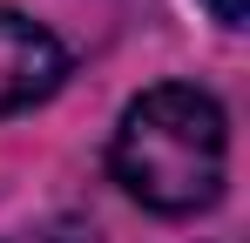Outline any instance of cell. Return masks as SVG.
Instances as JSON below:
<instances>
[{"label":"cell","instance_id":"obj_1","mask_svg":"<svg viewBox=\"0 0 250 243\" xmlns=\"http://www.w3.org/2000/svg\"><path fill=\"white\" fill-rule=\"evenodd\" d=\"M108 169L128 196L156 216H196L223 196L230 176V122L209 88L163 81L142 88L115 122Z\"/></svg>","mask_w":250,"mask_h":243},{"label":"cell","instance_id":"obj_2","mask_svg":"<svg viewBox=\"0 0 250 243\" xmlns=\"http://www.w3.org/2000/svg\"><path fill=\"white\" fill-rule=\"evenodd\" d=\"M68 81V47L41 20L0 7V115H21Z\"/></svg>","mask_w":250,"mask_h":243},{"label":"cell","instance_id":"obj_3","mask_svg":"<svg viewBox=\"0 0 250 243\" xmlns=\"http://www.w3.org/2000/svg\"><path fill=\"white\" fill-rule=\"evenodd\" d=\"M21 243H95V230H82V223H47V230H27Z\"/></svg>","mask_w":250,"mask_h":243},{"label":"cell","instance_id":"obj_4","mask_svg":"<svg viewBox=\"0 0 250 243\" xmlns=\"http://www.w3.org/2000/svg\"><path fill=\"white\" fill-rule=\"evenodd\" d=\"M203 7L223 20V27H244V20H250V0H203Z\"/></svg>","mask_w":250,"mask_h":243}]
</instances>
